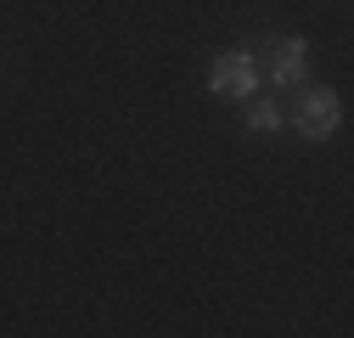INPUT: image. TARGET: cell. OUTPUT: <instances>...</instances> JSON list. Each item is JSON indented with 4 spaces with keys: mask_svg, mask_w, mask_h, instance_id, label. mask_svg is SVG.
I'll return each mask as SVG.
<instances>
[{
    "mask_svg": "<svg viewBox=\"0 0 354 338\" xmlns=\"http://www.w3.org/2000/svg\"><path fill=\"white\" fill-rule=\"evenodd\" d=\"M343 124V96L332 84H298V107H292V130L309 147H326Z\"/></svg>",
    "mask_w": 354,
    "mask_h": 338,
    "instance_id": "1",
    "label": "cell"
},
{
    "mask_svg": "<svg viewBox=\"0 0 354 338\" xmlns=\"http://www.w3.org/2000/svg\"><path fill=\"white\" fill-rule=\"evenodd\" d=\"M259 84H264V73H259V51H253V46L219 51V57L208 62V91H214V96L248 102V96H259Z\"/></svg>",
    "mask_w": 354,
    "mask_h": 338,
    "instance_id": "2",
    "label": "cell"
},
{
    "mask_svg": "<svg viewBox=\"0 0 354 338\" xmlns=\"http://www.w3.org/2000/svg\"><path fill=\"white\" fill-rule=\"evenodd\" d=\"M264 51H270V68H264V84L281 96V91H298L309 84V46L304 34H287V39H264Z\"/></svg>",
    "mask_w": 354,
    "mask_h": 338,
    "instance_id": "3",
    "label": "cell"
},
{
    "mask_svg": "<svg viewBox=\"0 0 354 338\" xmlns=\"http://www.w3.org/2000/svg\"><path fill=\"white\" fill-rule=\"evenodd\" d=\"M242 124H248L253 136H276L281 124H287V107H281V102H259V96H248V102H242Z\"/></svg>",
    "mask_w": 354,
    "mask_h": 338,
    "instance_id": "4",
    "label": "cell"
}]
</instances>
